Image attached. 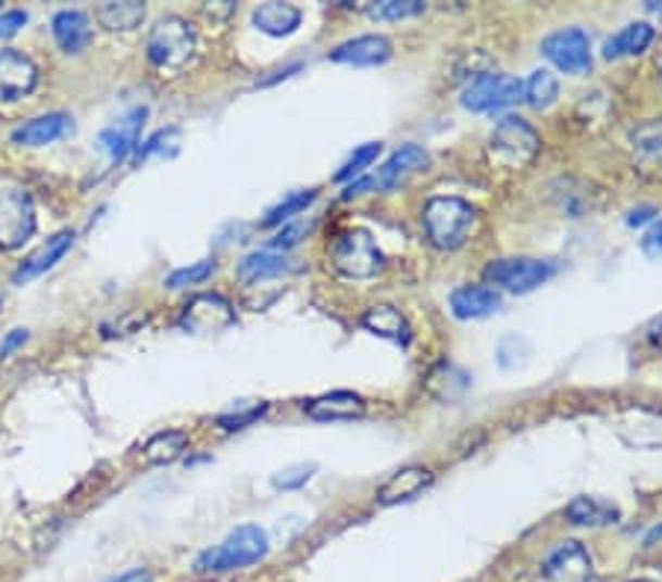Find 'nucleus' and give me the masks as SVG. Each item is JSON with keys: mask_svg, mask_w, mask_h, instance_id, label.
Returning <instances> with one entry per match:
<instances>
[{"mask_svg": "<svg viewBox=\"0 0 662 582\" xmlns=\"http://www.w3.org/2000/svg\"><path fill=\"white\" fill-rule=\"evenodd\" d=\"M424 3L422 0H380L369 7V15L377 21H401V18H415L422 15Z\"/></svg>", "mask_w": 662, "mask_h": 582, "instance_id": "nucleus-33", "label": "nucleus"}, {"mask_svg": "<svg viewBox=\"0 0 662 582\" xmlns=\"http://www.w3.org/2000/svg\"><path fill=\"white\" fill-rule=\"evenodd\" d=\"M312 473H315V465H289V468L274 473L272 485L274 489H283V492H291V489L307 485L312 480Z\"/></svg>", "mask_w": 662, "mask_h": 582, "instance_id": "nucleus-35", "label": "nucleus"}, {"mask_svg": "<svg viewBox=\"0 0 662 582\" xmlns=\"http://www.w3.org/2000/svg\"><path fill=\"white\" fill-rule=\"evenodd\" d=\"M148 56L157 68L180 71L195 56V30L177 15L162 18L148 36Z\"/></svg>", "mask_w": 662, "mask_h": 582, "instance_id": "nucleus-6", "label": "nucleus"}, {"mask_svg": "<svg viewBox=\"0 0 662 582\" xmlns=\"http://www.w3.org/2000/svg\"><path fill=\"white\" fill-rule=\"evenodd\" d=\"M145 118H148V110H145V106L130 110L124 118H118L115 124H110L107 130H101V136H98V148H101L115 165L124 162L133 151H136V144H139V132Z\"/></svg>", "mask_w": 662, "mask_h": 582, "instance_id": "nucleus-14", "label": "nucleus"}, {"mask_svg": "<svg viewBox=\"0 0 662 582\" xmlns=\"http://www.w3.org/2000/svg\"><path fill=\"white\" fill-rule=\"evenodd\" d=\"M653 36H657V30H653L648 21H633V24H627V27H622L615 36L607 39V45H603V56H607V60L639 56V53H645L651 48Z\"/></svg>", "mask_w": 662, "mask_h": 582, "instance_id": "nucleus-23", "label": "nucleus"}, {"mask_svg": "<svg viewBox=\"0 0 662 582\" xmlns=\"http://www.w3.org/2000/svg\"><path fill=\"white\" fill-rule=\"evenodd\" d=\"M268 556V532L253 523L236 527L221 544L195 559V573H227L251 568Z\"/></svg>", "mask_w": 662, "mask_h": 582, "instance_id": "nucleus-1", "label": "nucleus"}, {"mask_svg": "<svg viewBox=\"0 0 662 582\" xmlns=\"http://www.w3.org/2000/svg\"><path fill=\"white\" fill-rule=\"evenodd\" d=\"M648 10L657 12V15H660V18H662V3H648Z\"/></svg>", "mask_w": 662, "mask_h": 582, "instance_id": "nucleus-44", "label": "nucleus"}, {"mask_svg": "<svg viewBox=\"0 0 662 582\" xmlns=\"http://www.w3.org/2000/svg\"><path fill=\"white\" fill-rule=\"evenodd\" d=\"M424 232L433 248L457 251L472 236L477 224V210L462 198H430L424 203Z\"/></svg>", "mask_w": 662, "mask_h": 582, "instance_id": "nucleus-2", "label": "nucleus"}, {"mask_svg": "<svg viewBox=\"0 0 662 582\" xmlns=\"http://www.w3.org/2000/svg\"><path fill=\"white\" fill-rule=\"evenodd\" d=\"M333 268L351 280H372L383 271V253L369 230H345L333 241Z\"/></svg>", "mask_w": 662, "mask_h": 582, "instance_id": "nucleus-5", "label": "nucleus"}, {"mask_svg": "<svg viewBox=\"0 0 662 582\" xmlns=\"http://www.w3.org/2000/svg\"><path fill=\"white\" fill-rule=\"evenodd\" d=\"M71 244H74V232L71 230H62L57 232V236H51V239L41 244L39 251L30 253L27 260L21 262L18 271L12 274V282H15V286H24V282L36 280V277H41L45 271H51L53 265L71 251Z\"/></svg>", "mask_w": 662, "mask_h": 582, "instance_id": "nucleus-17", "label": "nucleus"}, {"mask_svg": "<svg viewBox=\"0 0 662 582\" xmlns=\"http://www.w3.org/2000/svg\"><path fill=\"white\" fill-rule=\"evenodd\" d=\"M177 136H180V130H174V127H168V130H160L157 136H151V139L145 141V148H139V160H148L151 153H162L168 141H177Z\"/></svg>", "mask_w": 662, "mask_h": 582, "instance_id": "nucleus-38", "label": "nucleus"}, {"mask_svg": "<svg viewBox=\"0 0 662 582\" xmlns=\"http://www.w3.org/2000/svg\"><path fill=\"white\" fill-rule=\"evenodd\" d=\"M315 201V189H307V191H291L289 198H283L277 206H272V210L265 212V218H262V227H277V224H286L289 218H295V215H301L310 203Z\"/></svg>", "mask_w": 662, "mask_h": 582, "instance_id": "nucleus-31", "label": "nucleus"}, {"mask_svg": "<svg viewBox=\"0 0 662 582\" xmlns=\"http://www.w3.org/2000/svg\"><path fill=\"white\" fill-rule=\"evenodd\" d=\"M633 168L645 180H662V118L633 132Z\"/></svg>", "mask_w": 662, "mask_h": 582, "instance_id": "nucleus-15", "label": "nucleus"}, {"mask_svg": "<svg viewBox=\"0 0 662 582\" xmlns=\"http://www.w3.org/2000/svg\"><path fill=\"white\" fill-rule=\"evenodd\" d=\"M36 232V206L27 191H0V251H15Z\"/></svg>", "mask_w": 662, "mask_h": 582, "instance_id": "nucleus-9", "label": "nucleus"}, {"mask_svg": "<svg viewBox=\"0 0 662 582\" xmlns=\"http://www.w3.org/2000/svg\"><path fill=\"white\" fill-rule=\"evenodd\" d=\"M39 83V68L18 51H0V101H21Z\"/></svg>", "mask_w": 662, "mask_h": 582, "instance_id": "nucleus-13", "label": "nucleus"}, {"mask_svg": "<svg viewBox=\"0 0 662 582\" xmlns=\"http://www.w3.org/2000/svg\"><path fill=\"white\" fill-rule=\"evenodd\" d=\"M283 271H289V260H286L283 253L257 251V253H248V256L239 262L241 282L265 280V277H277V274H283Z\"/></svg>", "mask_w": 662, "mask_h": 582, "instance_id": "nucleus-29", "label": "nucleus"}, {"mask_svg": "<svg viewBox=\"0 0 662 582\" xmlns=\"http://www.w3.org/2000/svg\"><path fill=\"white\" fill-rule=\"evenodd\" d=\"M24 24H27V12L24 10L0 12V39H10V36H15Z\"/></svg>", "mask_w": 662, "mask_h": 582, "instance_id": "nucleus-39", "label": "nucleus"}, {"mask_svg": "<svg viewBox=\"0 0 662 582\" xmlns=\"http://www.w3.org/2000/svg\"><path fill=\"white\" fill-rule=\"evenodd\" d=\"M107 582H153V573L148 568H133V571L118 573V577H112Z\"/></svg>", "mask_w": 662, "mask_h": 582, "instance_id": "nucleus-42", "label": "nucleus"}, {"mask_svg": "<svg viewBox=\"0 0 662 582\" xmlns=\"http://www.w3.org/2000/svg\"><path fill=\"white\" fill-rule=\"evenodd\" d=\"M619 506L610 501H598V497H574L565 509V518L577 527H610L619 521Z\"/></svg>", "mask_w": 662, "mask_h": 582, "instance_id": "nucleus-26", "label": "nucleus"}, {"mask_svg": "<svg viewBox=\"0 0 662 582\" xmlns=\"http://www.w3.org/2000/svg\"><path fill=\"white\" fill-rule=\"evenodd\" d=\"M548 582H598L592 568V556L577 542L560 544L545 562Z\"/></svg>", "mask_w": 662, "mask_h": 582, "instance_id": "nucleus-11", "label": "nucleus"}, {"mask_svg": "<svg viewBox=\"0 0 662 582\" xmlns=\"http://www.w3.org/2000/svg\"><path fill=\"white\" fill-rule=\"evenodd\" d=\"M362 327L374 332V336H380V339H389V342H410V324H407L401 312L389 306V303H377V306L365 312V315H362Z\"/></svg>", "mask_w": 662, "mask_h": 582, "instance_id": "nucleus-24", "label": "nucleus"}, {"mask_svg": "<svg viewBox=\"0 0 662 582\" xmlns=\"http://www.w3.org/2000/svg\"><path fill=\"white\" fill-rule=\"evenodd\" d=\"M553 271H557L553 262L527 260V256H522V260L492 262V265L483 271V277H486L489 286H498V289L512 291V294H527V291L539 289L542 282L551 280Z\"/></svg>", "mask_w": 662, "mask_h": 582, "instance_id": "nucleus-8", "label": "nucleus"}, {"mask_svg": "<svg viewBox=\"0 0 662 582\" xmlns=\"http://www.w3.org/2000/svg\"><path fill=\"white\" fill-rule=\"evenodd\" d=\"M427 165H430V156H427L424 148H419V144H403V148H398V151L391 153L389 160L383 162L377 172L369 174V177H360V180H353L351 186L345 189L341 198H345V201H351V198H357V194H362V191L398 189V186H403V182L410 180V177L422 174Z\"/></svg>", "mask_w": 662, "mask_h": 582, "instance_id": "nucleus-4", "label": "nucleus"}, {"mask_svg": "<svg viewBox=\"0 0 662 582\" xmlns=\"http://www.w3.org/2000/svg\"><path fill=\"white\" fill-rule=\"evenodd\" d=\"M301 10L291 3H262L253 10V24L265 36H291L301 27Z\"/></svg>", "mask_w": 662, "mask_h": 582, "instance_id": "nucleus-25", "label": "nucleus"}, {"mask_svg": "<svg viewBox=\"0 0 662 582\" xmlns=\"http://www.w3.org/2000/svg\"><path fill=\"white\" fill-rule=\"evenodd\" d=\"M660 80H662V71H660Z\"/></svg>", "mask_w": 662, "mask_h": 582, "instance_id": "nucleus-46", "label": "nucleus"}, {"mask_svg": "<svg viewBox=\"0 0 662 582\" xmlns=\"http://www.w3.org/2000/svg\"><path fill=\"white\" fill-rule=\"evenodd\" d=\"M524 101V83L510 74H480L462 89V106L472 112H498Z\"/></svg>", "mask_w": 662, "mask_h": 582, "instance_id": "nucleus-7", "label": "nucleus"}, {"mask_svg": "<svg viewBox=\"0 0 662 582\" xmlns=\"http://www.w3.org/2000/svg\"><path fill=\"white\" fill-rule=\"evenodd\" d=\"M542 53L545 60L553 62L565 74H583V71L592 68V45L580 27H565V30L551 33L542 41Z\"/></svg>", "mask_w": 662, "mask_h": 582, "instance_id": "nucleus-10", "label": "nucleus"}, {"mask_svg": "<svg viewBox=\"0 0 662 582\" xmlns=\"http://www.w3.org/2000/svg\"><path fill=\"white\" fill-rule=\"evenodd\" d=\"M653 212H657L653 206H639V210H633L630 215H627V224H630V227H639V224L651 222Z\"/></svg>", "mask_w": 662, "mask_h": 582, "instance_id": "nucleus-43", "label": "nucleus"}, {"mask_svg": "<svg viewBox=\"0 0 662 582\" xmlns=\"http://www.w3.org/2000/svg\"><path fill=\"white\" fill-rule=\"evenodd\" d=\"M68 130L71 118L65 112H48V115L24 121L21 127H15V130H12V141H15V144H24V148H45V144L60 141Z\"/></svg>", "mask_w": 662, "mask_h": 582, "instance_id": "nucleus-18", "label": "nucleus"}, {"mask_svg": "<svg viewBox=\"0 0 662 582\" xmlns=\"http://www.w3.org/2000/svg\"><path fill=\"white\" fill-rule=\"evenodd\" d=\"M333 62L341 65H357V68H372V65H383L391 60V41L386 36H357V39L345 41L336 51L330 53Z\"/></svg>", "mask_w": 662, "mask_h": 582, "instance_id": "nucleus-16", "label": "nucleus"}, {"mask_svg": "<svg viewBox=\"0 0 662 582\" xmlns=\"http://www.w3.org/2000/svg\"><path fill=\"white\" fill-rule=\"evenodd\" d=\"M501 303L498 289H489V286H462L451 294V309L460 321L486 318V315L501 309Z\"/></svg>", "mask_w": 662, "mask_h": 582, "instance_id": "nucleus-21", "label": "nucleus"}, {"mask_svg": "<svg viewBox=\"0 0 662 582\" xmlns=\"http://www.w3.org/2000/svg\"><path fill=\"white\" fill-rule=\"evenodd\" d=\"M539 148H542L539 132L533 130L527 121L515 118V115H507V118L498 121L492 136H489V156L501 168H510V172L527 168L539 156Z\"/></svg>", "mask_w": 662, "mask_h": 582, "instance_id": "nucleus-3", "label": "nucleus"}, {"mask_svg": "<svg viewBox=\"0 0 662 582\" xmlns=\"http://www.w3.org/2000/svg\"><path fill=\"white\" fill-rule=\"evenodd\" d=\"M303 412L315 421H353L365 415V401L353 392H330L303 403Z\"/></svg>", "mask_w": 662, "mask_h": 582, "instance_id": "nucleus-20", "label": "nucleus"}, {"mask_svg": "<svg viewBox=\"0 0 662 582\" xmlns=\"http://www.w3.org/2000/svg\"><path fill=\"white\" fill-rule=\"evenodd\" d=\"M27 342V330H12L7 339H3V344H0V359H7L15 347H21V344Z\"/></svg>", "mask_w": 662, "mask_h": 582, "instance_id": "nucleus-41", "label": "nucleus"}, {"mask_svg": "<svg viewBox=\"0 0 662 582\" xmlns=\"http://www.w3.org/2000/svg\"><path fill=\"white\" fill-rule=\"evenodd\" d=\"M262 415H265V403H257V406H248V409L221 415L218 427L221 430H245V427H251V423L257 421V418H262Z\"/></svg>", "mask_w": 662, "mask_h": 582, "instance_id": "nucleus-36", "label": "nucleus"}, {"mask_svg": "<svg viewBox=\"0 0 662 582\" xmlns=\"http://www.w3.org/2000/svg\"><path fill=\"white\" fill-rule=\"evenodd\" d=\"M557 98H560V83H557V77H553L551 71H533L530 77H527V83H524V103L527 106H533V110H551L553 103H557Z\"/></svg>", "mask_w": 662, "mask_h": 582, "instance_id": "nucleus-30", "label": "nucleus"}, {"mask_svg": "<svg viewBox=\"0 0 662 582\" xmlns=\"http://www.w3.org/2000/svg\"><path fill=\"white\" fill-rule=\"evenodd\" d=\"M141 18H145V3H139V0H118V3L98 7V21L112 33L136 30Z\"/></svg>", "mask_w": 662, "mask_h": 582, "instance_id": "nucleus-27", "label": "nucleus"}, {"mask_svg": "<svg viewBox=\"0 0 662 582\" xmlns=\"http://www.w3.org/2000/svg\"><path fill=\"white\" fill-rule=\"evenodd\" d=\"M430 482H433L430 468H422V465L401 468V471L391 473L389 480L383 482L380 492H377V503H380V506H395V503L412 501V497L422 494Z\"/></svg>", "mask_w": 662, "mask_h": 582, "instance_id": "nucleus-19", "label": "nucleus"}, {"mask_svg": "<svg viewBox=\"0 0 662 582\" xmlns=\"http://www.w3.org/2000/svg\"><path fill=\"white\" fill-rule=\"evenodd\" d=\"M53 39L65 53H80L89 48L91 24L89 15L80 10H62L53 15Z\"/></svg>", "mask_w": 662, "mask_h": 582, "instance_id": "nucleus-22", "label": "nucleus"}, {"mask_svg": "<svg viewBox=\"0 0 662 582\" xmlns=\"http://www.w3.org/2000/svg\"><path fill=\"white\" fill-rule=\"evenodd\" d=\"M186 447H189V435L186 432L165 430L157 432L151 442L141 447V453H145V459L151 465H168L174 459H180Z\"/></svg>", "mask_w": 662, "mask_h": 582, "instance_id": "nucleus-28", "label": "nucleus"}, {"mask_svg": "<svg viewBox=\"0 0 662 582\" xmlns=\"http://www.w3.org/2000/svg\"><path fill=\"white\" fill-rule=\"evenodd\" d=\"M312 227H315V224H312V222L283 224V230L277 232V236H274V239H272V248H283V251H286V248H295L298 241H303V239H307V236H310Z\"/></svg>", "mask_w": 662, "mask_h": 582, "instance_id": "nucleus-37", "label": "nucleus"}, {"mask_svg": "<svg viewBox=\"0 0 662 582\" xmlns=\"http://www.w3.org/2000/svg\"><path fill=\"white\" fill-rule=\"evenodd\" d=\"M380 151H383L380 141H372V144H362V148H357V151L348 156V162H345L339 172H336V180L345 182V180H357V177H362L365 168H372L374 162H377Z\"/></svg>", "mask_w": 662, "mask_h": 582, "instance_id": "nucleus-32", "label": "nucleus"}, {"mask_svg": "<svg viewBox=\"0 0 662 582\" xmlns=\"http://www.w3.org/2000/svg\"><path fill=\"white\" fill-rule=\"evenodd\" d=\"M212 271H215V265H212V262H195L191 268H177L174 274H168L165 286H168V289H186V286H198V282L210 280Z\"/></svg>", "mask_w": 662, "mask_h": 582, "instance_id": "nucleus-34", "label": "nucleus"}, {"mask_svg": "<svg viewBox=\"0 0 662 582\" xmlns=\"http://www.w3.org/2000/svg\"><path fill=\"white\" fill-rule=\"evenodd\" d=\"M180 324L189 332H221L236 324V312L218 294H201L183 309Z\"/></svg>", "mask_w": 662, "mask_h": 582, "instance_id": "nucleus-12", "label": "nucleus"}, {"mask_svg": "<svg viewBox=\"0 0 662 582\" xmlns=\"http://www.w3.org/2000/svg\"><path fill=\"white\" fill-rule=\"evenodd\" d=\"M642 251L648 253V256H662V222L653 224L651 230L645 232Z\"/></svg>", "mask_w": 662, "mask_h": 582, "instance_id": "nucleus-40", "label": "nucleus"}, {"mask_svg": "<svg viewBox=\"0 0 662 582\" xmlns=\"http://www.w3.org/2000/svg\"><path fill=\"white\" fill-rule=\"evenodd\" d=\"M633 582H651V580H633Z\"/></svg>", "mask_w": 662, "mask_h": 582, "instance_id": "nucleus-45", "label": "nucleus"}]
</instances>
